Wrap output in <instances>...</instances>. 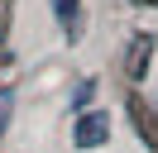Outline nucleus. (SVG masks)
Masks as SVG:
<instances>
[{
	"label": "nucleus",
	"mask_w": 158,
	"mask_h": 153,
	"mask_svg": "<svg viewBox=\"0 0 158 153\" xmlns=\"http://www.w3.org/2000/svg\"><path fill=\"white\" fill-rule=\"evenodd\" d=\"M106 139H110V115L106 110L77 115V124H72V143H77V148H101Z\"/></svg>",
	"instance_id": "1"
},
{
	"label": "nucleus",
	"mask_w": 158,
	"mask_h": 153,
	"mask_svg": "<svg viewBox=\"0 0 158 153\" xmlns=\"http://www.w3.org/2000/svg\"><path fill=\"white\" fill-rule=\"evenodd\" d=\"M153 48H158L153 34H134V38H129V53H125L129 81H144V76H148V67H153Z\"/></svg>",
	"instance_id": "2"
},
{
	"label": "nucleus",
	"mask_w": 158,
	"mask_h": 153,
	"mask_svg": "<svg viewBox=\"0 0 158 153\" xmlns=\"http://www.w3.org/2000/svg\"><path fill=\"white\" fill-rule=\"evenodd\" d=\"M53 14H58V24L67 29H77V14H81V0H53Z\"/></svg>",
	"instance_id": "3"
},
{
	"label": "nucleus",
	"mask_w": 158,
	"mask_h": 153,
	"mask_svg": "<svg viewBox=\"0 0 158 153\" xmlns=\"http://www.w3.org/2000/svg\"><path fill=\"white\" fill-rule=\"evenodd\" d=\"M10 110H15V96H10V91H0V134L10 129Z\"/></svg>",
	"instance_id": "4"
}]
</instances>
